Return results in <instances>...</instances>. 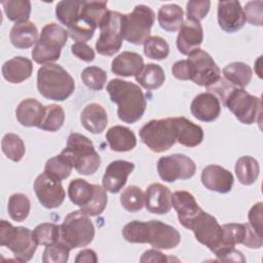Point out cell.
Returning a JSON list of instances; mask_svg holds the SVG:
<instances>
[{"mask_svg": "<svg viewBox=\"0 0 263 263\" xmlns=\"http://www.w3.org/2000/svg\"><path fill=\"white\" fill-rule=\"evenodd\" d=\"M123 238L132 243H150L154 249L171 250L181 241L179 231L161 221H132L122 228Z\"/></svg>", "mask_w": 263, "mask_h": 263, "instance_id": "1", "label": "cell"}, {"mask_svg": "<svg viewBox=\"0 0 263 263\" xmlns=\"http://www.w3.org/2000/svg\"><path fill=\"white\" fill-rule=\"evenodd\" d=\"M107 91L111 101L118 106L117 115L121 121L132 124L142 118L147 102L139 85L115 78L107 84Z\"/></svg>", "mask_w": 263, "mask_h": 263, "instance_id": "2", "label": "cell"}, {"mask_svg": "<svg viewBox=\"0 0 263 263\" xmlns=\"http://www.w3.org/2000/svg\"><path fill=\"white\" fill-rule=\"evenodd\" d=\"M37 89L45 99L62 102L73 93L75 82L61 65L49 63L38 69Z\"/></svg>", "mask_w": 263, "mask_h": 263, "instance_id": "3", "label": "cell"}, {"mask_svg": "<svg viewBox=\"0 0 263 263\" xmlns=\"http://www.w3.org/2000/svg\"><path fill=\"white\" fill-rule=\"evenodd\" d=\"M61 153L69 159L80 175H93L101 165V156L96 151L92 142L78 133H72L68 137L67 146Z\"/></svg>", "mask_w": 263, "mask_h": 263, "instance_id": "4", "label": "cell"}, {"mask_svg": "<svg viewBox=\"0 0 263 263\" xmlns=\"http://www.w3.org/2000/svg\"><path fill=\"white\" fill-rule=\"evenodd\" d=\"M0 245L8 248L20 262L30 261L38 246L33 230L23 226L14 227L5 220L0 221Z\"/></svg>", "mask_w": 263, "mask_h": 263, "instance_id": "5", "label": "cell"}, {"mask_svg": "<svg viewBox=\"0 0 263 263\" xmlns=\"http://www.w3.org/2000/svg\"><path fill=\"white\" fill-rule=\"evenodd\" d=\"M60 240L66 243L70 250L88 246L95 237V226L81 210L70 212L60 225Z\"/></svg>", "mask_w": 263, "mask_h": 263, "instance_id": "6", "label": "cell"}, {"mask_svg": "<svg viewBox=\"0 0 263 263\" xmlns=\"http://www.w3.org/2000/svg\"><path fill=\"white\" fill-rule=\"evenodd\" d=\"M68 31L62 26L50 23L45 25L32 49V58L37 64H49L60 59L62 48L68 40Z\"/></svg>", "mask_w": 263, "mask_h": 263, "instance_id": "7", "label": "cell"}, {"mask_svg": "<svg viewBox=\"0 0 263 263\" xmlns=\"http://www.w3.org/2000/svg\"><path fill=\"white\" fill-rule=\"evenodd\" d=\"M221 102L241 123L252 124L260 121L261 99L252 96L243 88L232 85Z\"/></svg>", "mask_w": 263, "mask_h": 263, "instance_id": "8", "label": "cell"}, {"mask_svg": "<svg viewBox=\"0 0 263 263\" xmlns=\"http://www.w3.org/2000/svg\"><path fill=\"white\" fill-rule=\"evenodd\" d=\"M155 22L154 11L144 4L137 5L129 13L122 14V35L127 42L140 45L150 37Z\"/></svg>", "mask_w": 263, "mask_h": 263, "instance_id": "9", "label": "cell"}, {"mask_svg": "<svg viewBox=\"0 0 263 263\" xmlns=\"http://www.w3.org/2000/svg\"><path fill=\"white\" fill-rule=\"evenodd\" d=\"M139 135L141 141L151 151L156 153L171 149L177 142L173 117L148 121L142 126Z\"/></svg>", "mask_w": 263, "mask_h": 263, "instance_id": "10", "label": "cell"}, {"mask_svg": "<svg viewBox=\"0 0 263 263\" xmlns=\"http://www.w3.org/2000/svg\"><path fill=\"white\" fill-rule=\"evenodd\" d=\"M189 230H192L198 242L205 246L216 256L223 251L231 248H225L223 242V228L217 219L201 210L191 223Z\"/></svg>", "mask_w": 263, "mask_h": 263, "instance_id": "11", "label": "cell"}, {"mask_svg": "<svg viewBox=\"0 0 263 263\" xmlns=\"http://www.w3.org/2000/svg\"><path fill=\"white\" fill-rule=\"evenodd\" d=\"M100 36L96 42V50L102 55H113L122 45V13L109 10L100 25Z\"/></svg>", "mask_w": 263, "mask_h": 263, "instance_id": "12", "label": "cell"}, {"mask_svg": "<svg viewBox=\"0 0 263 263\" xmlns=\"http://www.w3.org/2000/svg\"><path fill=\"white\" fill-rule=\"evenodd\" d=\"M191 79L195 84L209 87L221 78V70L209 52L198 48L188 55Z\"/></svg>", "mask_w": 263, "mask_h": 263, "instance_id": "13", "label": "cell"}, {"mask_svg": "<svg viewBox=\"0 0 263 263\" xmlns=\"http://www.w3.org/2000/svg\"><path fill=\"white\" fill-rule=\"evenodd\" d=\"M194 161L184 154H171L162 156L157 161V172L160 179L167 183L177 180H188L195 174Z\"/></svg>", "mask_w": 263, "mask_h": 263, "instance_id": "14", "label": "cell"}, {"mask_svg": "<svg viewBox=\"0 0 263 263\" xmlns=\"http://www.w3.org/2000/svg\"><path fill=\"white\" fill-rule=\"evenodd\" d=\"M34 191L41 203L46 209L59 208L65 200V190L61 181H57L46 175L40 174L34 181Z\"/></svg>", "mask_w": 263, "mask_h": 263, "instance_id": "15", "label": "cell"}, {"mask_svg": "<svg viewBox=\"0 0 263 263\" xmlns=\"http://www.w3.org/2000/svg\"><path fill=\"white\" fill-rule=\"evenodd\" d=\"M223 242L225 248H235V245L241 243L251 249H261L263 246L262 236L250 226V224L229 223L224 224Z\"/></svg>", "mask_w": 263, "mask_h": 263, "instance_id": "16", "label": "cell"}, {"mask_svg": "<svg viewBox=\"0 0 263 263\" xmlns=\"http://www.w3.org/2000/svg\"><path fill=\"white\" fill-rule=\"evenodd\" d=\"M218 24L219 27L227 33L239 31L246 24V17L240 2L236 0L219 1Z\"/></svg>", "mask_w": 263, "mask_h": 263, "instance_id": "17", "label": "cell"}, {"mask_svg": "<svg viewBox=\"0 0 263 263\" xmlns=\"http://www.w3.org/2000/svg\"><path fill=\"white\" fill-rule=\"evenodd\" d=\"M135 170V164L126 160H114L110 162L103 176V187L110 193H118L126 184L128 176Z\"/></svg>", "mask_w": 263, "mask_h": 263, "instance_id": "18", "label": "cell"}, {"mask_svg": "<svg viewBox=\"0 0 263 263\" xmlns=\"http://www.w3.org/2000/svg\"><path fill=\"white\" fill-rule=\"evenodd\" d=\"M200 180L206 189L222 194L230 192L234 182L232 173L218 164L205 166L201 172Z\"/></svg>", "mask_w": 263, "mask_h": 263, "instance_id": "19", "label": "cell"}, {"mask_svg": "<svg viewBox=\"0 0 263 263\" xmlns=\"http://www.w3.org/2000/svg\"><path fill=\"white\" fill-rule=\"evenodd\" d=\"M203 41V30L200 22L187 20L179 29L177 36V48L184 54L189 55L197 50Z\"/></svg>", "mask_w": 263, "mask_h": 263, "instance_id": "20", "label": "cell"}, {"mask_svg": "<svg viewBox=\"0 0 263 263\" xmlns=\"http://www.w3.org/2000/svg\"><path fill=\"white\" fill-rule=\"evenodd\" d=\"M172 206L177 212L180 224L187 229L190 228L192 221L202 210L196 202L194 196L184 190L175 191L172 194Z\"/></svg>", "mask_w": 263, "mask_h": 263, "instance_id": "21", "label": "cell"}, {"mask_svg": "<svg viewBox=\"0 0 263 263\" xmlns=\"http://www.w3.org/2000/svg\"><path fill=\"white\" fill-rule=\"evenodd\" d=\"M191 114L203 122L216 120L221 113V103L212 92H201L197 95L190 105Z\"/></svg>", "mask_w": 263, "mask_h": 263, "instance_id": "22", "label": "cell"}, {"mask_svg": "<svg viewBox=\"0 0 263 263\" xmlns=\"http://www.w3.org/2000/svg\"><path fill=\"white\" fill-rule=\"evenodd\" d=\"M145 206L156 215L167 214L172 209L171 190L160 183L149 185L145 192Z\"/></svg>", "mask_w": 263, "mask_h": 263, "instance_id": "23", "label": "cell"}, {"mask_svg": "<svg viewBox=\"0 0 263 263\" xmlns=\"http://www.w3.org/2000/svg\"><path fill=\"white\" fill-rule=\"evenodd\" d=\"M177 142L186 147L198 146L203 140V129L185 117H173Z\"/></svg>", "mask_w": 263, "mask_h": 263, "instance_id": "24", "label": "cell"}, {"mask_svg": "<svg viewBox=\"0 0 263 263\" xmlns=\"http://www.w3.org/2000/svg\"><path fill=\"white\" fill-rule=\"evenodd\" d=\"M82 126L93 135L101 134L108 124V115L104 107L98 103L86 105L80 113Z\"/></svg>", "mask_w": 263, "mask_h": 263, "instance_id": "25", "label": "cell"}, {"mask_svg": "<svg viewBox=\"0 0 263 263\" xmlns=\"http://www.w3.org/2000/svg\"><path fill=\"white\" fill-rule=\"evenodd\" d=\"M143 58L134 51H123L115 57L111 64V71L118 76H137L144 68Z\"/></svg>", "mask_w": 263, "mask_h": 263, "instance_id": "26", "label": "cell"}, {"mask_svg": "<svg viewBox=\"0 0 263 263\" xmlns=\"http://www.w3.org/2000/svg\"><path fill=\"white\" fill-rule=\"evenodd\" d=\"M33 72L32 61L25 57H14L2 66V75L10 83H21L31 77Z\"/></svg>", "mask_w": 263, "mask_h": 263, "instance_id": "27", "label": "cell"}, {"mask_svg": "<svg viewBox=\"0 0 263 263\" xmlns=\"http://www.w3.org/2000/svg\"><path fill=\"white\" fill-rule=\"evenodd\" d=\"M44 114V106L37 100L28 98L23 100L15 110L17 121L27 127H39Z\"/></svg>", "mask_w": 263, "mask_h": 263, "instance_id": "28", "label": "cell"}, {"mask_svg": "<svg viewBox=\"0 0 263 263\" xmlns=\"http://www.w3.org/2000/svg\"><path fill=\"white\" fill-rule=\"evenodd\" d=\"M106 140L112 151L127 152L137 145V138L134 132L126 126L114 125L106 133Z\"/></svg>", "mask_w": 263, "mask_h": 263, "instance_id": "29", "label": "cell"}, {"mask_svg": "<svg viewBox=\"0 0 263 263\" xmlns=\"http://www.w3.org/2000/svg\"><path fill=\"white\" fill-rule=\"evenodd\" d=\"M11 44L20 49H27L36 44L38 29L33 22L27 21L14 24L9 33Z\"/></svg>", "mask_w": 263, "mask_h": 263, "instance_id": "30", "label": "cell"}, {"mask_svg": "<svg viewBox=\"0 0 263 263\" xmlns=\"http://www.w3.org/2000/svg\"><path fill=\"white\" fill-rule=\"evenodd\" d=\"M224 79L235 87H246L252 79L253 72L251 67L243 62H233L223 69Z\"/></svg>", "mask_w": 263, "mask_h": 263, "instance_id": "31", "label": "cell"}, {"mask_svg": "<svg viewBox=\"0 0 263 263\" xmlns=\"http://www.w3.org/2000/svg\"><path fill=\"white\" fill-rule=\"evenodd\" d=\"M183 9L177 4H164L157 13L159 26L167 32H176L183 25Z\"/></svg>", "mask_w": 263, "mask_h": 263, "instance_id": "32", "label": "cell"}, {"mask_svg": "<svg viewBox=\"0 0 263 263\" xmlns=\"http://www.w3.org/2000/svg\"><path fill=\"white\" fill-rule=\"evenodd\" d=\"M95 185L83 179H74L68 186V196L72 203L83 208L90 202L95 195Z\"/></svg>", "mask_w": 263, "mask_h": 263, "instance_id": "33", "label": "cell"}, {"mask_svg": "<svg viewBox=\"0 0 263 263\" xmlns=\"http://www.w3.org/2000/svg\"><path fill=\"white\" fill-rule=\"evenodd\" d=\"M135 78L142 87L147 90H153L159 88L163 84L165 74L159 65L149 63L144 66L142 71Z\"/></svg>", "mask_w": 263, "mask_h": 263, "instance_id": "34", "label": "cell"}, {"mask_svg": "<svg viewBox=\"0 0 263 263\" xmlns=\"http://www.w3.org/2000/svg\"><path fill=\"white\" fill-rule=\"evenodd\" d=\"M235 175L238 181L242 185H252L254 184L260 173V166L257 159L252 156H241L236 160L235 163Z\"/></svg>", "mask_w": 263, "mask_h": 263, "instance_id": "35", "label": "cell"}, {"mask_svg": "<svg viewBox=\"0 0 263 263\" xmlns=\"http://www.w3.org/2000/svg\"><path fill=\"white\" fill-rule=\"evenodd\" d=\"M82 6V0H63L55 6L57 18L70 28L79 17Z\"/></svg>", "mask_w": 263, "mask_h": 263, "instance_id": "36", "label": "cell"}, {"mask_svg": "<svg viewBox=\"0 0 263 263\" xmlns=\"http://www.w3.org/2000/svg\"><path fill=\"white\" fill-rule=\"evenodd\" d=\"M73 170L72 163L64 154H59L49 158L44 166V173L57 181L67 179Z\"/></svg>", "mask_w": 263, "mask_h": 263, "instance_id": "37", "label": "cell"}, {"mask_svg": "<svg viewBox=\"0 0 263 263\" xmlns=\"http://www.w3.org/2000/svg\"><path fill=\"white\" fill-rule=\"evenodd\" d=\"M3 10L9 21L27 22L31 14V2L28 0H7L2 2Z\"/></svg>", "mask_w": 263, "mask_h": 263, "instance_id": "38", "label": "cell"}, {"mask_svg": "<svg viewBox=\"0 0 263 263\" xmlns=\"http://www.w3.org/2000/svg\"><path fill=\"white\" fill-rule=\"evenodd\" d=\"M65 122V111L62 106L51 104L44 106V114L38 128L47 132L59 130Z\"/></svg>", "mask_w": 263, "mask_h": 263, "instance_id": "39", "label": "cell"}, {"mask_svg": "<svg viewBox=\"0 0 263 263\" xmlns=\"http://www.w3.org/2000/svg\"><path fill=\"white\" fill-rule=\"evenodd\" d=\"M2 152L11 161H20L26 152V147L20 136L15 134H5L1 141Z\"/></svg>", "mask_w": 263, "mask_h": 263, "instance_id": "40", "label": "cell"}, {"mask_svg": "<svg viewBox=\"0 0 263 263\" xmlns=\"http://www.w3.org/2000/svg\"><path fill=\"white\" fill-rule=\"evenodd\" d=\"M31 210V202L29 198L23 193H14L10 195L8 199L7 211L10 218L13 221L22 222L30 214Z\"/></svg>", "mask_w": 263, "mask_h": 263, "instance_id": "41", "label": "cell"}, {"mask_svg": "<svg viewBox=\"0 0 263 263\" xmlns=\"http://www.w3.org/2000/svg\"><path fill=\"white\" fill-rule=\"evenodd\" d=\"M120 203L127 212H138L145 205V193L138 186H127L120 195Z\"/></svg>", "mask_w": 263, "mask_h": 263, "instance_id": "42", "label": "cell"}, {"mask_svg": "<svg viewBox=\"0 0 263 263\" xmlns=\"http://www.w3.org/2000/svg\"><path fill=\"white\" fill-rule=\"evenodd\" d=\"M109 9L107 7V2L105 1H83L80 15L86 20L93 23L97 28L100 27L102 22L108 14Z\"/></svg>", "mask_w": 263, "mask_h": 263, "instance_id": "43", "label": "cell"}, {"mask_svg": "<svg viewBox=\"0 0 263 263\" xmlns=\"http://www.w3.org/2000/svg\"><path fill=\"white\" fill-rule=\"evenodd\" d=\"M96 29L97 26L93 23L79 15L77 21L70 28H68V34L74 41L86 43L92 38Z\"/></svg>", "mask_w": 263, "mask_h": 263, "instance_id": "44", "label": "cell"}, {"mask_svg": "<svg viewBox=\"0 0 263 263\" xmlns=\"http://www.w3.org/2000/svg\"><path fill=\"white\" fill-rule=\"evenodd\" d=\"M60 225L54 223H41L33 229V236L38 245L48 246L60 240Z\"/></svg>", "mask_w": 263, "mask_h": 263, "instance_id": "45", "label": "cell"}, {"mask_svg": "<svg viewBox=\"0 0 263 263\" xmlns=\"http://www.w3.org/2000/svg\"><path fill=\"white\" fill-rule=\"evenodd\" d=\"M144 53L152 60L166 59L170 53L168 43L159 36H150L144 42Z\"/></svg>", "mask_w": 263, "mask_h": 263, "instance_id": "46", "label": "cell"}, {"mask_svg": "<svg viewBox=\"0 0 263 263\" xmlns=\"http://www.w3.org/2000/svg\"><path fill=\"white\" fill-rule=\"evenodd\" d=\"M81 80L91 90H101L107 82V73L97 66L86 67L81 72Z\"/></svg>", "mask_w": 263, "mask_h": 263, "instance_id": "47", "label": "cell"}, {"mask_svg": "<svg viewBox=\"0 0 263 263\" xmlns=\"http://www.w3.org/2000/svg\"><path fill=\"white\" fill-rule=\"evenodd\" d=\"M69 247L62 240L45 246L42 254L43 263H66L70 254Z\"/></svg>", "mask_w": 263, "mask_h": 263, "instance_id": "48", "label": "cell"}, {"mask_svg": "<svg viewBox=\"0 0 263 263\" xmlns=\"http://www.w3.org/2000/svg\"><path fill=\"white\" fill-rule=\"evenodd\" d=\"M108 196L104 187L100 185H95V195L90 202L83 208H80L82 212L90 217L98 216L102 214L107 205Z\"/></svg>", "mask_w": 263, "mask_h": 263, "instance_id": "49", "label": "cell"}, {"mask_svg": "<svg viewBox=\"0 0 263 263\" xmlns=\"http://www.w3.org/2000/svg\"><path fill=\"white\" fill-rule=\"evenodd\" d=\"M210 7H211V1H209V0L188 1L186 4L187 20L200 22L209 13Z\"/></svg>", "mask_w": 263, "mask_h": 263, "instance_id": "50", "label": "cell"}, {"mask_svg": "<svg viewBox=\"0 0 263 263\" xmlns=\"http://www.w3.org/2000/svg\"><path fill=\"white\" fill-rule=\"evenodd\" d=\"M262 1H249L246 3L245 8H242L246 22H249L250 24L254 26L261 27L262 26Z\"/></svg>", "mask_w": 263, "mask_h": 263, "instance_id": "51", "label": "cell"}, {"mask_svg": "<svg viewBox=\"0 0 263 263\" xmlns=\"http://www.w3.org/2000/svg\"><path fill=\"white\" fill-rule=\"evenodd\" d=\"M262 205L263 203L261 201L257 202L250 209L248 215L250 226L260 236H262Z\"/></svg>", "mask_w": 263, "mask_h": 263, "instance_id": "52", "label": "cell"}, {"mask_svg": "<svg viewBox=\"0 0 263 263\" xmlns=\"http://www.w3.org/2000/svg\"><path fill=\"white\" fill-rule=\"evenodd\" d=\"M71 51L74 55H76L79 60H82L84 62H92L95 60V51L93 49L87 45L86 43L81 42H75L71 46Z\"/></svg>", "mask_w": 263, "mask_h": 263, "instance_id": "53", "label": "cell"}, {"mask_svg": "<svg viewBox=\"0 0 263 263\" xmlns=\"http://www.w3.org/2000/svg\"><path fill=\"white\" fill-rule=\"evenodd\" d=\"M172 73L174 77L179 80H190L191 66L188 59L176 62L172 67Z\"/></svg>", "mask_w": 263, "mask_h": 263, "instance_id": "54", "label": "cell"}, {"mask_svg": "<svg viewBox=\"0 0 263 263\" xmlns=\"http://www.w3.org/2000/svg\"><path fill=\"white\" fill-rule=\"evenodd\" d=\"M170 258L157 249H151L143 253L140 262H168Z\"/></svg>", "mask_w": 263, "mask_h": 263, "instance_id": "55", "label": "cell"}, {"mask_svg": "<svg viewBox=\"0 0 263 263\" xmlns=\"http://www.w3.org/2000/svg\"><path fill=\"white\" fill-rule=\"evenodd\" d=\"M76 263H97L98 262V257L97 254L93 250L90 249H85L80 251L76 258H75Z\"/></svg>", "mask_w": 263, "mask_h": 263, "instance_id": "56", "label": "cell"}]
</instances>
